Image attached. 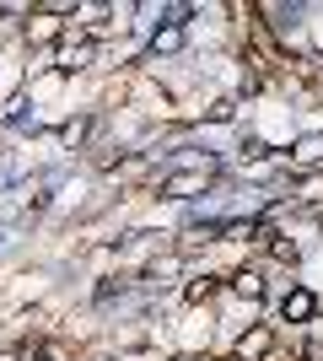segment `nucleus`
Masks as SVG:
<instances>
[{
  "instance_id": "nucleus-1",
  "label": "nucleus",
  "mask_w": 323,
  "mask_h": 361,
  "mask_svg": "<svg viewBox=\"0 0 323 361\" xmlns=\"http://www.w3.org/2000/svg\"><path fill=\"white\" fill-rule=\"evenodd\" d=\"M318 313H323V297H318L312 281H291V286L275 297V318H280V324H291V329H308Z\"/></svg>"
},
{
  "instance_id": "nucleus-2",
  "label": "nucleus",
  "mask_w": 323,
  "mask_h": 361,
  "mask_svg": "<svg viewBox=\"0 0 323 361\" xmlns=\"http://www.w3.org/2000/svg\"><path fill=\"white\" fill-rule=\"evenodd\" d=\"M275 356V324H253L232 340V361H270Z\"/></svg>"
},
{
  "instance_id": "nucleus-3",
  "label": "nucleus",
  "mask_w": 323,
  "mask_h": 361,
  "mask_svg": "<svg viewBox=\"0 0 323 361\" xmlns=\"http://www.w3.org/2000/svg\"><path fill=\"white\" fill-rule=\"evenodd\" d=\"M60 32H65L60 16H49V11H38V6H32V16L22 22V44H27V49H38V44H60Z\"/></svg>"
},
{
  "instance_id": "nucleus-4",
  "label": "nucleus",
  "mask_w": 323,
  "mask_h": 361,
  "mask_svg": "<svg viewBox=\"0 0 323 361\" xmlns=\"http://www.w3.org/2000/svg\"><path fill=\"white\" fill-rule=\"evenodd\" d=\"M237 97H210V103H205V124H237Z\"/></svg>"
}]
</instances>
